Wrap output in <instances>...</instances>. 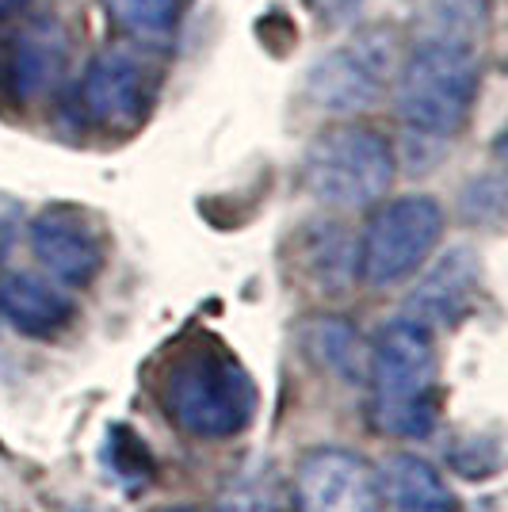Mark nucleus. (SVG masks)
I'll list each match as a JSON object with an SVG mask.
<instances>
[{
    "label": "nucleus",
    "instance_id": "1",
    "mask_svg": "<svg viewBox=\"0 0 508 512\" xmlns=\"http://www.w3.org/2000/svg\"><path fill=\"white\" fill-rule=\"evenodd\" d=\"M478 16L482 4L474 0H440L421 39L402 62L398 111L424 138L459 134L474 111L482 85V62L474 46Z\"/></svg>",
    "mask_w": 508,
    "mask_h": 512
},
{
    "label": "nucleus",
    "instance_id": "2",
    "mask_svg": "<svg viewBox=\"0 0 508 512\" xmlns=\"http://www.w3.org/2000/svg\"><path fill=\"white\" fill-rule=\"evenodd\" d=\"M157 398L172 425L195 440L237 436L256 413V386L249 371L211 333L172 344L157 379Z\"/></svg>",
    "mask_w": 508,
    "mask_h": 512
},
{
    "label": "nucleus",
    "instance_id": "3",
    "mask_svg": "<svg viewBox=\"0 0 508 512\" xmlns=\"http://www.w3.org/2000/svg\"><path fill=\"white\" fill-rule=\"evenodd\" d=\"M371 417L390 436H428L440 417V356L432 329L398 318L367 352Z\"/></svg>",
    "mask_w": 508,
    "mask_h": 512
},
{
    "label": "nucleus",
    "instance_id": "4",
    "mask_svg": "<svg viewBox=\"0 0 508 512\" xmlns=\"http://www.w3.org/2000/svg\"><path fill=\"white\" fill-rule=\"evenodd\" d=\"M302 184L329 207H367L394 184V150L363 123L329 127L302 157Z\"/></svg>",
    "mask_w": 508,
    "mask_h": 512
},
{
    "label": "nucleus",
    "instance_id": "5",
    "mask_svg": "<svg viewBox=\"0 0 508 512\" xmlns=\"http://www.w3.org/2000/svg\"><path fill=\"white\" fill-rule=\"evenodd\" d=\"M444 237V207L432 195H402L371 214L356 249V272L371 287L409 279Z\"/></svg>",
    "mask_w": 508,
    "mask_h": 512
},
{
    "label": "nucleus",
    "instance_id": "6",
    "mask_svg": "<svg viewBox=\"0 0 508 512\" xmlns=\"http://www.w3.org/2000/svg\"><path fill=\"white\" fill-rule=\"evenodd\" d=\"M398 69V43L386 27H363L333 46L306 77L310 104L333 115H352L379 100Z\"/></svg>",
    "mask_w": 508,
    "mask_h": 512
},
{
    "label": "nucleus",
    "instance_id": "7",
    "mask_svg": "<svg viewBox=\"0 0 508 512\" xmlns=\"http://www.w3.org/2000/svg\"><path fill=\"white\" fill-rule=\"evenodd\" d=\"M295 501L298 512H379V474L356 451L318 448L298 463Z\"/></svg>",
    "mask_w": 508,
    "mask_h": 512
},
{
    "label": "nucleus",
    "instance_id": "8",
    "mask_svg": "<svg viewBox=\"0 0 508 512\" xmlns=\"http://www.w3.org/2000/svg\"><path fill=\"white\" fill-rule=\"evenodd\" d=\"M153 81L146 65L127 50H104L85 69L81 81V107L104 130H134L149 111Z\"/></svg>",
    "mask_w": 508,
    "mask_h": 512
},
{
    "label": "nucleus",
    "instance_id": "9",
    "mask_svg": "<svg viewBox=\"0 0 508 512\" xmlns=\"http://www.w3.org/2000/svg\"><path fill=\"white\" fill-rule=\"evenodd\" d=\"M31 249L50 279L65 287H88L104 272V237L73 207H50L31 222Z\"/></svg>",
    "mask_w": 508,
    "mask_h": 512
},
{
    "label": "nucleus",
    "instance_id": "10",
    "mask_svg": "<svg viewBox=\"0 0 508 512\" xmlns=\"http://www.w3.org/2000/svg\"><path fill=\"white\" fill-rule=\"evenodd\" d=\"M0 314L27 337H54L73 321L77 306L58 279L12 272L0 279Z\"/></svg>",
    "mask_w": 508,
    "mask_h": 512
},
{
    "label": "nucleus",
    "instance_id": "11",
    "mask_svg": "<svg viewBox=\"0 0 508 512\" xmlns=\"http://www.w3.org/2000/svg\"><path fill=\"white\" fill-rule=\"evenodd\" d=\"M478 283H482V272H478L474 256L466 249H455L413 287V295L405 302V310H409L405 318L421 321L424 329L459 321L478 295Z\"/></svg>",
    "mask_w": 508,
    "mask_h": 512
},
{
    "label": "nucleus",
    "instance_id": "12",
    "mask_svg": "<svg viewBox=\"0 0 508 512\" xmlns=\"http://www.w3.org/2000/svg\"><path fill=\"white\" fill-rule=\"evenodd\" d=\"M379 490L394 512H455V493L447 490L444 474L409 451H398L382 463Z\"/></svg>",
    "mask_w": 508,
    "mask_h": 512
},
{
    "label": "nucleus",
    "instance_id": "13",
    "mask_svg": "<svg viewBox=\"0 0 508 512\" xmlns=\"http://www.w3.org/2000/svg\"><path fill=\"white\" fill-rule=\"evenodd\" d=\"M65 65V35L54 20H39L23 31L16 46H12V58H8V73H12V88L16 96L31 100L39 96L46 85L58 81Z\"/></svg>",
    "mask_w": 508,
    "mask_h": 512
},
{
    "label": "nucleus",
    "instance_id": "14",
    "mask_svg": "<svg viewBox=\"0 0 508 512\" xmlns=\"http://www.w3.org/2000/svg\"><path fill=\"white\" fill-rule=\"evenodd\" d=\"M302 344H306V352L321 363V367H329V371H337V375H352V371H360V333L348 325V321L340 318H318L310 321L306 329H302Z\"/></svg>",
    "mask_w": 508,
    "mask_h": 512
},
{
    "label": "nucleus",
    "instance_id": "15",
    "mask_svg": "<svg viewBox=\"0 0 508 512\" xmlns=\"http://www.w3.org/2000/svg\"><path fill=\"white\" fill-rule=\"evenodd\" d=\"M306 253H310V272L318 276V283L340 291V283L356 276V249L348 245V237L340 234L337 226H325L318 234L306 241Z\"/></svg>",
    "mask_w": 508,
    "mask_h": 512
},
{
    "label": "nucleus",
    "instance_id": "16",
    "mask_svg": "<svg viewBox=\"0 0 508 512\" xmlns=\"http://www.w3.org/2000/svg\"><path fill=\"white\" fill-rule=\"evenodd\" d=\"M104 8L119 27H127L130 35L157 39L176 23L180 0H104Z\"/></svg>",
    "mask_w": 508,
    "mask_h": 512
},
{
    "label": "nucleus",
    "instance_id": "17",
    "mask_svg": "<svg viewBox=\"0 0 508 512\" xmlns=\"http://www.w3.org/2000/svg\"><path fill=\"white\" fill-rule=\"evenodd\" d=\"M107 467L111 474L119 478V482H127V486H142L153 478V459H149V448L127 432V428H115L111 436H107Z\"/></svg>",
    "mask_w": 508,
    "mask_h": 512
},
{
    "label": "nucleus",
    "instance_id": "18",
    "mask_svg": "<svg viewBox=\"0 0 508 512\" xmlns=\"http://www.w3.org/2000/svg\"><path fill=\"white\" fill-rule=\"evenodd\" d=\"M314 12H318L321 20H329V23H340V20H348L356 8H360L363 0H306Z\"/></svg>",
    "mask_w": 508,
    "mask_h": 512
},
{
    "label": "nucleus",
    "instance_id": "19",
    "mask_svg": "<svg viewBox=\"0 0 508 512\" xmlns=\"http://www.w3.org/2000/svg\"><path fill=\"white\" fill-rule=\"evenodd\" d=\"M218 512H279V509L272 501H264V497H233Z\"/></svg>",
    "mask_w": 508,
    "mask_h": 512
},
{
    "label": "nucleus",
    "instance_id": "20",
    "mask_svg": "<svg viewBox=\"0 0 508 512\" xmlns=\"http://www.w3.org/2000/svg\"><path fill=\"white\" fill-rule=\"evenodd\" d=\"M20 8H27V0H0V20H8V16H16Z\"/></svg>",
    "mask_w": 508,
    "mask_h": 512
},
{
    "label": "nucleus",
    "instance_id": "21",
    "mask_svg": "<svg viewBox=\"0 0 508 512\" xmlns=\"http://www.w3.org/2000/svg\"><path fill=\"white\" fill-rule=\"evenodd\" d=\"M157 512H191V509H157Z\"/></svg>",
    "mask_w": 508,
    "mask_h": 512
}]
</instances>
